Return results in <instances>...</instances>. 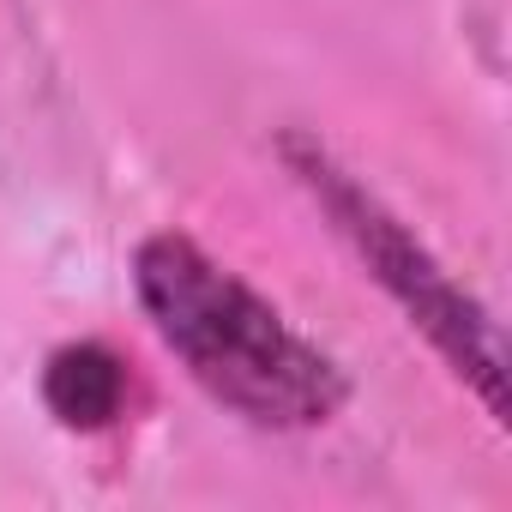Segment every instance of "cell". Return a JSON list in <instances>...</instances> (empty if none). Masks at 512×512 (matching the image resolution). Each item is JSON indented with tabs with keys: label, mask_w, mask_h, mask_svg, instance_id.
<instances>
[{
	"label": "cell",
	"mask_w": 512,
	"mask_h": 512,
	"mask_svg": "<svg viewBox=\"0 0 512 512\" xmlns=\"http://www.w3.org/2000/svg\"><path fill=\"white\" fill-rule=\"evenodd\" d=\"M290 175L320 199V211L332 217V229L350 241V253L368 266V278L404 308V320L446 356V368L482 398V410L494 422H506V356H500V326L488 320V308L458 290V278L434 260V253L410 235L404 217H392L320 139L308 133H284L278 139Z\"/></svg>",
	"instance_id": "cell-2"
},
{
	"label": "cell",
	"mask_w": 512,
	"mask_h": 512,
	"mask_svg": "<svg viewBox=\"0 0 512 512\" xmlns=\"http://www.w3.org/2000/svg\"><path fill=\"white\" fill-rule=\"evenodd\" d=\"M127 392H133V374L127 362L97 344V338H79V344H61L49 362H43V404L61 428L73 434H97V428H115L127 416Z\"/></svg>",
	"instance_id": "cell-3"
},
{
	"label": "cell",
	"mask_w": 512,
	"mask_h": 512,
	"mask_svg": "<svg viewBox=\"0 0 512 512\" xmlns=\"http://www.w3.org/2000/svg\"><path fill=\"white\" fill-rule=\"evenodd\" d=\"M133 290L181 368L253 428L290 434L320 428L344 410V368L320 344H308L260 290L217 266L193 235H145L133 253Z\"/></svg>",
	"instance_id": "cell-1"
}]
</instances>
